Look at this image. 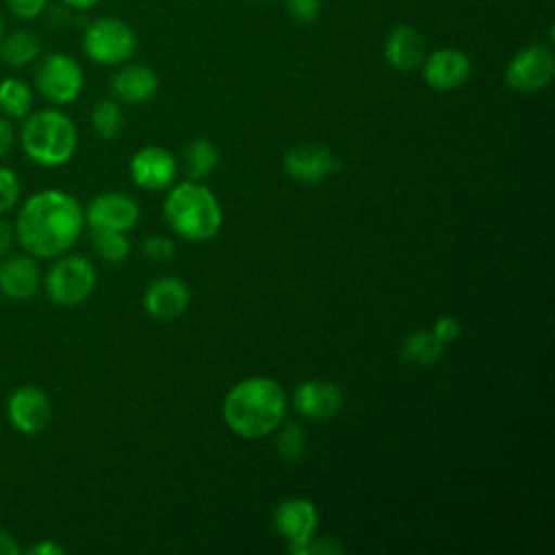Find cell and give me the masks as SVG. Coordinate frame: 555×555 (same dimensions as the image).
Listing matches in <instances>:
<instances>
[{
  "mask_svg": "<svg viewBox=\"0 0 555 555\" xmlns=\"http://www.w3.org/2000/svg\"><path fill=\"white\" fill-rule=\"evenodd\" d=\"M15 241L35 258H59L74 247L85 228L80 202L59 189L33 193L15 217Z\"/></svg>",
  "mask_w": 555,
  "mask_h": 555,
  "instance_id": "1",
  "label": "cell"
},
{
  "mask_svg": "<svg viewBox=\"0 0 555 555\" xmlns=\"http://www.w3.org/2000/svg\"><path fill=\"white\" fill-rule=\"evenodd\" d=\"M286 416V392L271 377H247L230 388L223 401L228 427L247 440L273 434Z\"/></svg>",
  "mask_w": 555,
  "mask_h": 555,
  "instance_id": "2",
  "label": "cell"
},
{
  "mask_svg": "<svg viewBox=\"0 0 555 555\" xmlns=\"http://www.w3.org/2000/svg\"><path fill=\"white\" fill-rule=\"evenodd\" d=\"M24 154L39 167H61L78 147L76 124L59 108H41L24 117L20 130Z\"/></svg>",
  "mask_w": 555,
  "mask_h": 555,
  "instance_id": "3",
  "label": "cell"
},
{
  "mask_svg": "<svg viewBox=\"0 0 555 555\" xmlns=\"http://www.w3.org/2000/svg\"><path fill=\"white\" fill-rule=\"evenodd\" d=\"M165 217L169 225L189 241L212 238L223 221L221 206L210 189L197 180L173 186L165 197Z\"/></svg>",
  "mask_w": 555,
  "mask_h": 555,
  "instance_id": "4",
  "label": "cell"
},
{
  "mask_svg": "<svg viewBox=\"0 0 555 555\" xmlns=\"http://www.w3.org/2000/svg\"><path fill=\"white\" fill-rule=\"evenodd\" d=\"M82 50L98 65H121L137 52V33L119 17H98L82 33Z\"/></svg>",
  "mask_w": 555,
  "mask_h": 555,
  "instance_id": "5",
  "label": "cell"
},
{
  "mask_svg": "<svg viewBox=\"0 0 555 555\" xmlns=\"http://www.w3.org/2000/svg\"><path fill=\"white\" fill-rule=\"evenodd\" d=\"M98 273L85 256H59L46 273V293L59 306H78L95 291Z\"/></svg>",
  "mask_w": 555,
  "mask_h": 555,
  "instance_id": "6",
  "label": "cell"
},
{
  "mask_svg": "<svg viewBox=\"0 0 555 555\" xmlns=\"http://www.w3.org/2000/svg\"><path fill=\"white\" fill-rule=\"evenodd\" d=\"M35 87L50 104H72L85 87L80 63L65 52L46 54L35 69Z\"/></svg>",
  "mask_w": 555,
  "mask_h": 555,
  "instance_id": "7",
  "label": "cell"
},
{
  "mask_svg": "<svg viewBox=\"0 0 555 555\" xmlns=\"http://www.w3.org/2000/svg\"><path fill=\"white\" fill-rule=\"evenodd\" d=\"M555 74V59L551 48L542 43H529L520 48L505 67V82L518 93L542 91Z\"/></svg>",
  "mask_w": 555,
  "mask_h": 555,
  "instance_id": "8",
  "label": "cell"
},
{
  "mask_svg": "<svg viewBox=\"0 0 555 555\" xmlns=\"http://www.w3.org/2000/svg\"><path fill=\"white\" fill-rule=\"evenodd\" d=\"M423 80L434 91H453L468 82L473 74V63L466 52L457 48H438L431 54H425Z\"/></svg>",
  "mask_w": 555,
  "mask_h": 555,
  "instance_id": "9",
  "label": "cell"
},
{
  "mask_svg": "<svg viewBox=\"0 0 555 555\" xmlns=\"http://www.w3.org/2000/svg\"><path fill=\"white\" fill-rule=\"evenodd\" d=\"M317 525H319L317 507L301 496L284 499L273 514V527L288 542V548L293 553H299L301 546L312 540Z\"/></svg>",
  "mask_w": 555,
  "mask_h": 555,
  "instance_id": "10",
  "label": "cell"
},
{
  "mask_svg": "<svg viewBox=\"0 0 555 555\" xmlns=\"http://www.w3.org/2000/svg\"><path fill=\"white\" fill-rule=\"evenodd\" d=\"M9 423L26 436L43 431L52 418V403L48 395L37 386H22L13 390L7 401Z\"/></svg>",
  "mask_w": 555,
  "mask_h": 555,
  "instance_id": "11",
  "label": "cell"
},
{
  "mask_svg": "<svg viewBox=\"0 0 555 555\" xmlns=\"http://www.w3.org/2000/svg\"><path fill=\"white\" fill-rule=\"evenodd\" d=\"M139 204L124 195V193H100L95 195L87 210H85V223L91 225V230H117L128 232L139 221Z\"/></svg>",
  "mask_w": 555,
  "mask_h": 555,
  "instance_id": "12",
  "label": "cell"
},
{
  "mask_svg": "<svg viewBox=\"0 0 555 555\" xmlns=\"http://www.w3.org/2000/svg\"><path fill=\"white\" fill-rule=\"evenodd\" d=\"M293 405L304 418L327 421V418H334L343 410L345 397H343V390L334 382L306 379L297 386Z\"/></svg>",
  "mask_w": 555,
  "mask_h": 555,
  "instance_id": "13",
  "label": "cell"
},
{
  "mask_svg": "<svg viewBox=\"0 0 555 555\" xmlns=\"http://www.w3.org/2000/svg\"><path fill=\"white\" fill-rule=\"evenodd\" d=\"M41 286V269L35 256L13 254L0 262V293L9 299H30Z\"/></svg>",
  "mask_w": 555,
  "mask_h": 555,
  "instance_id": "14",
  "label": "cell"
},
{
  "mask_svg": "<svg viewBox=\"0 0 555 555\" xmlns=\"http://www.w3.org/2000/svg\"><path fill=\"white\" fill-rule=\"evenodd\" d=\"M130 176L137 186L145 191H160L173 182L176 160L165 147L147 145L132 156Z\"/></svg>",
  "mask_w": 555,
  "mask_h": 555,
  "instance_id": "15",
  "label": "cell"
},
{
  "mask_svg": "<svg viewBox=\"0 0 555 555\" xmlns=\"http://www.w3.org/2000/svg\"><path fill=\"white\" fill-rule=\"evenodd\" d=\"M382 54L392 69L414 72L425 59V39L414 26L397 24L388 30Z\"/></svg>",
  "mask_w": 555,
  "mask_h": 555,
  "instance_id": "16",
  "label": "cell"
},
{
  "mask_svg": "<svg viewBox=\"0 0 555 555\" xmlns=\"http://www.w3.org/2000/svg\"><path fill=\"white\" fill-rule=\"evenodd\" d=\"M284 169L293 180L310 184L330 178L338 169V163L321 145H297L284 154Z\"/></svg>",
  "mask_w": 555,
  "mask_h": 555,
  "instance_id": "17",
  "label": "cell"
},
{
  "mask_svg": "<svg viewBox=\"0 0 555 555\" xmlns=\"http://www.w3.org/2000/svg\"><path fill=\"white\" fill-rule=\"evenodd\" d=\"M111 91L119 102L141 104L152 100L158 91V76L150 65L130 63L113 74Z\"/></svg>",
  "mask_w": 555,
  "mask_h": 555,
  "instance_id": "18",
  "label": "cell"
},
{
  "mask_svg": "<svg viewBox=\"0 0 555 555\" xmlns=\"http://www.w3.org/2000/svg\"><path fill=\"white\" fill-rule=\"evenodd\" d=\"M145 310L156 317V319H176L180 317L189 304H191V293L189 286L178 280V278H160L150 284L145 291Z\"/></svg>",
  "mask_w": 555,
  "mask_h": 555,
  "instance_id": "19",
  "label": "cell"
},
{
  "mask_svg": "<svg viewBox=\"0 0 555 555\" xmlns=\"http://www.w3.org/2000/svg\"><path fill=\"white\" fill-rule=\"evenodd\" d=\"M41 56V41L35 33L17 28L11 33H4L0 43V59L9 67H26L35 63Z\"/></svg>",
  "mask_w": 555,
  "mask_h": 555,
  "instance_id": "20",
  "label": "cell"
},
{
  "mask_svg": "<svg viewBox=\"0 0 555 555\" xmlns=\"http://www.w3.org/2000/svg\"><path fill=\"white\" fill-rule=\"evenodd\" d=\"M444 343H440L431 330H418L405 336L401 345V358L410 366H431L440 360Z\"/></svg>",
  "mask_w": 555,
  "mask_h": 555,
  "instance_id": "21",
  "label": "cell"
},
{
  "mask_svg": "<svg viewBox=\"0 0 555 555\" xmlns=\"http://www.w3.org/2000/svg\"><path fill=\"white\" fill-rule=\"evenodd\" d=\"M33 108V89L20 78L0 80V113L11 119H24Z\"/></svg>",
  "mask_w": 555,
  "mask_h": 555,
  "instance_id": "22",
  "label": "cell"
},
{
  "mask_svg": "<svg viewBox=\"0 0 555 555\" xmlns=\"http://www.w3.org/2000/svg\"><path fill=\"white\" fill-rule=\"evenodd\" d=\"M219 154L208 139H195L184 147V167L191 180L206 178L217 167Z\"/></svg>",
  "mask_w": 555,
  "mask_h": 555,
  "instance_id": "23",
  "label": "cell"
},
{
  "mask_svg": "<svg viewBox=\"0 0 555 555\" xmlns=\"http://www.w3.org/2000/svg\"><path fill=\"white\" fill-rule=\"evenodd\" d=\"M91 126L104 141L115 139L124 128V111L115 100H100L91 111Z\"/></svg>",
  "mask_w": 555,
  "mask_h": 555,
  "instance_id": "24",
  "label": "cell"
},
{
  "mask_svg": "<svg viewBox=\"0 0 555 555\" xmlns=\"http://www.w3.org/2000/svg\"><path fill=\"white\" fill-rule=\"evenodd\" d=\"M93 247L106 262H124L130 254V241L126 232L117 230H93Z\"/></svg>",
  "mask_w": 555,
  "mask_h": 555,
  "instance_id": "25",
  "label": "cell"
},
{
  "mask_svg": "<svg viewBox=\"0 0 555 555\" xmlns=\"http://www.w3.org/2000/svg\"><path fill=\"white\" fill-rule=\"evenodd\" d=\"M306 447H308L306 431L295 423L282 427L275 436V449L284 460H299L304 455Z\"/></svg>",
  "mask_w": 555,
  "mask_h": 555,
  "instance_id": "26",
  "label": "cell"
},
{
  "mask_svg": "<svg viewBox=\"0 0 555 555\" xmlns=\"http://www.w3.org/2000/svg\"><path fill=\"white\" fill-rule=\"evenodd\" d=\"M20 178L13 169L0 167V217L15 208L20 199Z\"/></svg>",
  "mask_w": 555,
  "mask_h": 555,
  "instance_id": "27",
  "label": "cell"
},
{
  "mask_svg": "<svg viewBox=\"0 0 555 555\" xmlns=\"http://www.w3.org/2000/svg\"><path fill=\"white\" fill-rule=\"evenodd\" d=\"M284 7L293 20L301 24H312L319 20L323 2L321 0H284Z\"/></svg>",
  "mask_w": 555,
  "mask_h": 555,
  "instance_id": "28",
  "label": "cell"
},
{
  "mask_svg": "<svg viewBox=\"0 0 555 555\" xmlns=\"http://www.w3.org/2000/svg\"><path fill=\"white\" fill-rule=\"evenodd\" d=\"M48 2H50V0H4L7 9H9L17 20H24V22H30V20L41 17V15L48 11Z\"/></svg>",
  "mask_w": 555,
  "mask_h": 555,
  "instance_id": "29",
  "label": "cell"
},
{
  "mask_svg": "<svg viewBox=\"0 0 555 555\" xmlns=\"http://www.w3.org/2000/svg\"><path fill=\"white\" fill-rule=\"evenodd\" d=\"M143 251H145V256L152 258V260H165V258L173 256L176 245H173V241L167 238V236H150V238H145V243H143Z\"/></svg>",
  "mask_w": 555,
  "mask_h": 555,
  "instance_id": "30",
  "label": "cell"
},
{
  "mask_svg": "<svg viewBox=\"0 0 555 555\" xmlns=\"http://www.w3.org/2000/svg\"><path fill=\"white\" fill-rule=\"evenodd\" d=\"M434 336L440 340V343H453L457 336H460V332H462V325H460V321H457V317H451V314H444V317H440L436 323H434Z\"/></svg>",
  "mask_w": 555,
  "mask_h": 555,
  "instance_id": "31",
  "label": "cell"
},
{
  "mask_svg": "<svg viewBox=\"0 0 555 555\" xmlns=\"http://www.w3.org/2000/svg\"><path fill=\"white\" fill-rule=\"evenodd\" d=\"M13 143H15V130L9 121V117L0 115V158L13 147Z\"/></svg>",
  "mask_w": 555,
  "mask_h": 555,
  "instance_id": "32",
  "label": "cell"
},
{
  "mask_svg": "<svg viewBox=\"0 0 555 555\" xmlns=\"http://www.w3.org/2000/svg\"><path fill=\"white\" fill-rule=\"evenodd\" d=\"M13 241H15V228L0 217V258L9 254Z\"/></svg>",
  "mask_w": 555,
  "mask_h": 555,
  "instance_id": "33",
  "label": "cell"
},
{
  "mask_svg": "<svg viewBox=\"0 0 555 555\" xmlns=\"http://www.w3.org/2000/svg\"><path fill=\"white\" fill-rule=\"evenodd\" d=\"M28 553L30 555H63L65 548L61 544H56V542H39L35 546H30Z\"/></svg>",
  "mask_w": 555,
  "mask_h": 555,
  "instance_id": "34",
  "label": "cell"
},
{
  "mask_svg": "<svg viewBox=\"0 0 555 555\" xmlns=\"http://www.w3.org/2000/svg\"><path fill=\"white\" fill-rule=\"evenodd\" d=\"M0 555H20V544L7 531H0Z\"/></svg>",
  "mask_w": 555,
  "mask_h": 555,
  "instance_id": "35",
  "label": "cell"
},
{
  "mask_svg": "<svg viewBox=\"0 0 555 555\" xmlns=\"http://www.w3.org/2000/svg\"><path fill=\"white\" fill-rule=\"evenodd\" d=\"M63 2V7H67V9H72V11H89V9H93L100 0H61Z\"/></svg>",
  "mask_w": 555,
  "mask_h": 555,
  "instance_id": "36",
  "label": "cell"
},
{
  "mask_svg": "<svg viewBox=\"0 0 555 555\" xmlns=\"http://www.w3.org/2000/svg\"><path fill=\"white\" fill-rule=\"evenodd\" d=\"M4 20H2V15H0V43H2V37H4Z\"/></svg>",
  "mask_w": 555,
  "mask_h": 555,
  "instance_id": "37",
  "label": "cell"
},
{
  "mask_svg": "<svg viewBox=\"0 0 555 555\" xmlns=\"http://www.w3.org/2000/svg\"><path fill=\"white\" fill-rule=\"evenodd\" d=\"M247 2H267V0H247Z\"/></svg>",
  "mask_w": 555,
  "mask_h": 555,
  "instance_id": "38",
  "label": "cell"
}]
</instances>
